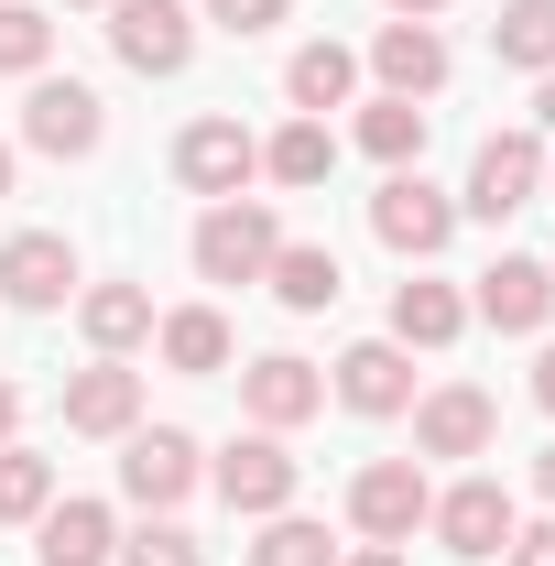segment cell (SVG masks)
Returning a JSON list of instances; mask_svg holds the SVG:
<instances>
[{
    "label": "cell",
    "instance_id": "39",
    "mask_svg": "<svg viewBox=\"0 0 555 566\" xmlns=\"http://www.w3.org/2000/svg\"><path fill=\"white\" fill-rule=\"evenodd\" d=\"M0 197H11V142H0Z\"/></svg>",
    "mask_w": 555,
    "mask_h": 566
},
{
    "label": "cell",
    "instance_id": "26",
    "mask_svg": "<svg viewBox=\"0 0 555 566\" xmlns=\"http://www.w3.org/2000/svg\"><path fill=\"white\" fill-rule=\"evenodd\" d=\"M359 153L404 175V164L425 153V98H370V109H359Z\"/></svg>",
    "mask_w": 555,
    "mask_h": 566
},
{
    "label": "cell",
    "instance_id": "7",
    "mask_svg": "<svg viewBox=\"0 0 555 566\" xmlns=\"http://www.w3.org/2000/svg\"><path fill=\"white\" fill-rule=\"evenodd\" d=\"M109 55H121L132 76H186L197 11H186V0H109Z\"/></svg>",
    "mask_w": 555,
    "mask_h": 566
},
{
    "label": "cell",
    "instance_id": "11",
    "mask_svg": "<svg viewBox=\"0 0 555 566\" xmlns=\"http://www.w3.org/2000/svg\"><path fill=\"white\" fill-rule=\"evenodd\" d=\"M490 436H501V403H490L480 381L415 392V458H490Z\"/></svg>",
    "mask_w": 555,
    "mask_h": 566
},
{
    "label": "cell",
    "instance_id": "15",
    "mask_svg": "<svg viewBox=\"0 0 555 566\" xmlns=\"http://www.w3.org/2000/svg\"><path fill=\"white\" fill-rule=\"evenodd\" d=\"M447 66H458V55H447L436 22H381V33H370V76H381V98H436Z\"/></svg>",
    "mask_w": 555,
    "mask_h": 566
},
{
    "label": "cell",
    "instance_id": "35",
    "mask_svg": "<svg viewBox=\"0 0 555 566\" xmlns=\"http://www.w3.org/2000/svg\"><path fill=\"white\" fill-rule=\"evenodd\" d=\"M534 403L555 415V338H545V359H534Z\"/></svg>",
    "mask_w": 555,
    "mask_h": 566
},
{
    "label": "cell",
    "instance_id": "4",
    "mask_svg": "<svg viewBox=\"0 0 555 566\" xmlns=\"http://www.w3.org/2000/svg\"><path fill=\"white\" fill-rule=\"evenodd\" d=\"M251 175H262V142L240 132V120H229V109H208V120H186V132H175V186H186V197H251Z\"/></svg>",
    "mask_w": 555,
    "mask_h": 566
},
{
    "label": "cell",
    "instance_id": "19",
    "mask_svg": "<svg viewBox=\"0 0 555 566\" xmlns=\"http://www.w3.org/2000/svg\"><path fill=\"white\" fill-rule=\"evenodd\" d=\"M392 338H404V349H458V338H469V294L436 283V273L392 283Z\"/></svg>",
    "mask_w": 555,
    "mask_h": 566
},
{
    "label": "cell",
    "instance_id": "10",
    "mask_svg": "<svg viewBox=\"0 0 555 566\" xmlns=\"http://www.w3.org/2000/svg\"><path fill=\"white\" fill-rule=\"evenodd\" d=\"M512 491L501 480H458V491H436V512H425V534L447 545V556H469V566H490L501 545H512Z\"/></svg>",
    "mask_w": 555,
    "mask_h": 566
},
{
    "label": "cell",
    "instance_id": "17",
    "mask_svg": "<svg viewBox=\"0 0 555 566\" xmlns=\"http://www.w3.org/2000/svg\"><path fill=\"white\" fill-rule=\"evenodd\" d=\"M338 403L348 415H415V349L404 338H359L338 359Z\"/></svg>",
    "mask_w": 555,
    "mask_h": 566
},
{
    "label": "cell",
    "instance_id": "13",
    "mask_svg": "<svg viewBox=\"0 0 555 566\" xmlns=\"http://www.w3.org/2000/svg\"><path fill=\"white\" fill-rule=\"evenodd\" d=\"M76 294V251L55 229H11L0 240V305H22V316H55Z\"/></svg>",
    "mask_w": 555,
    "mask_h": 566
},
{
    "label": "cell",
    "instance_id": "36",
    "mask_svg": "<svg viewBox=\"0 0 555 566\" xmlns=\"http://www.w3.org/2000/svg\"><path fill=\"white\" fill-rule=\"evenodd\" d=\"M436 11H447V0H392V22H436Z\"/></svg>",
    "mask_w": 555,
    "mask_h": 566
},
{
    "label": "cell",
    "instance_id": "32",
    "mask_svg": "<svg viewBox=\"0 0 555 566\" xmlns=\"http://www.w3.org/2000/svg\"><path fill=\"white\" fill-rule=\"evenodd\" d=\"M501 566H555V512H545V523H512V545H501Z\"/></svg>",
    "mask_w": 555,
    "mask_h": 566
},
{
    "label": "cell",
    "instance_id": "27",
    "mask_svg": "<svg viewBox=\"0 0 555 566\" xmlns=\"http://www.w3.org/2000/svg\"><path fill=\"white\" fill-rule=\"evenodd\" d=\"M44 501H55V458L44 447H0V523H44Z\"/></svg>",
    "mask_w": 555,
    "mask_h": 566
},
{
    "label": "cell",
    "instance_id": "1",
    "mask_svg": "<svg viewBox=\"0 0 555 566\" xmlns=\"http://www.w3.org/2000/svg\"><path fill=\"white\" fill-rule=\"evenodd\" d=\"M273 251H283L273 197H218V208L197 218V273H208V283H262Z\"/></svg>",
    "mask_w": 555,
    "mask_h": 566
},
{
    "label": "cell",
    "instance_id": "28",
    "mask_svg": "<svg viewBox=\"0 0 555 566\" xmlns=\"http://www.w3.org/2000/svg\"><path fill=\"white\" fill-rule=\"evenodd\" d=\"M251 566H338V545H327V523L273 512V523H262V545H251Z\"/></svg>",
    "mask_w": 555,
    "mask_h": 566
},
{
    "label": "cell",
    "instance_id": "42",
    "mask_svg": "<svg viewBox=\"0 0 555 566\" xmlns=\"http://www.w3.org/2000/svg\"><path fill=\"white\" fill-rule=\"evenodd\" d=\"M545 273H555V262H545Z\"/></svg>",
    "mask_w": 555,
    "mask_h": 566
},
{
    "label": "cell",
    "instance_id": "22",
    "mask_svg": "<svg viewBox=\"0 0 555 566\" xmlns=\"http://www.w3.org/2000/svg\"><path fill=\"white\" fill-rule=\"evenodd\" d=\"M262 283H273V294L294 305V316H327V305L348 294V273H338V251H327V240H283Z\"/></svg>",
    "mask_w": 555,
    "mask_h": 566
},
{
    "label": "cell",
    "instance_id": "16",
    "mask_svg": "<svg viewBox=\"0 0 555 566\" xmlns=\"http://www.w3.org/2000/svg\"><path fill=\"white\" fill-rule=\"evenodd\" d=\"M132 424H142V370L132 359L66 370V436H132Z\"/></svg>",
    "mask_w": 555,
    "mask_h": 566
},
{
    "label": "cell",
    "instance_id": "38",
    "mask_svg": "<svg viewBox=\"0 0 555 566\" xmlns=\"http://www.w3.org/2000/svg\"><path fill=\"white\" fill-rule=\"evenodd\" d=\"M534 120H545V132H555V66H545V87H534Z\"/></svg>",
    "mask_w": 555,
    "mask_h": 566
},
{
    "label": "cell",
    "instance_id": "29",
    "mask_svg": "<svg viewBox=\"0 0 555 566\" xmlns=\"http://www.w3.org/2000/svg\"><path fill=\"white\" fill-rule=\"evenodd\" d=\"M44 55H55V22L33 0H0V76H44Z\"/></svg>",
    "mask_w": 555,
    "mask_h": 566
},
{
    "label": "cell",
    "instance_id": "30",
    "mask_svg": "<svg viewBox=\"0 0 555 566\" xmlns=\"http://www.w3.org/2000/svg\"><path fill=\"white\" fill-rule=\"evenodd\" d=\"M121 566H208V545H197L175 512H153L142 534H121Z\"/></svg>",
    "mask_w": 555,
    "mask_h": 566
},
{
    "label": "cell",
    "instance_id": "33",
    "mask_svg": "<svg viewBox=\"0 0 555 566\" xmlns=\"http://www.w3.org/2000/svg\"><path fill=\"white\" fill-rule=\"evenodd\" d=\"M11 436H22V381L0 370V447H11Z\"/></svg>",
    "mask_w": 555,
    "mask_h": 566
},
{
    "label": "cell",
    "instance_id": "2",
    "mask_svg": "<svg viewBox=\"0 0 555 566\" xmlns=\"http://www.w3.org/2000/svg\"><path fill=\"white\" fill-rule=\"evenodd\" d=\"M425 512H436L425 458H370V469L348 480V523H359V545H415Z\"/></svg>",
    "mask_w": 555,
    "mask_h": 566
},
{
    "label": "cell",
    "instance_id": "3",
    "mask_svg": "<svg viewBox=\"0 0 555 566\" xmlns=\"http://www.w3.org/2000/svg\"><path fill=\"white\" fill-rule=\"evenodd\" d=\"M22 142H33L44 164H87V153L109 142V98L76 87V76H33V98H22Z\"/></svg>",
    "mask_w": 555,
    "mask_h": 566
},
{
    "label": "cell",
    "instance_id": "40",
    "mask_svg": "<svg viewBox=\"0 0 555 566\" xmlns=\"http://www.w3.org/2000/svg\"><path fill=\"white\" fill-rule=\"evenodd\" d=\"M76 11H109V0H76Z\"/></svg>",
    "mask_w": 555,
    "mask_h": 566
},
{
    "label": "cell",
    "instance_id": "41",
    "mask_svg": "<svg viewBox=\"0 0 555 566\" xmlns=\"http://www.w3.org/2000/svg\"><path fill=\"white\" fill-rule=\"evenodd\" d=\"M545 186H555V153H545Z\"/></svg>",
    "mask_w": 555,
    "mask_h": 566
},
{
    "label": "cell",
    "instance_id": "24",
    "mask_svg": "<svg viewBox=\"0 0 555 566\" xmlns=\"http://www.w3.org/2000/svg\"><path fill=\"white\" fill-rule=\"evenodd\" d=\"M348 87H359V55H348V44H294V66H283V98H294L305 120L348 109Z\"/></svg>",
    "mask_w": 555,
    "mask_h": 566
},
{
    "label": "cell",
    "instance_id": "31",
    "mask_svg": "<svg viewBox=\"0 0 555 566\" xmlns=\"http://www.w3.org/2000/svg\"><path fill=\"white\" fill-rule=\"evenodd\" d=\"M197 22H218L229 44H251V33H273V22H294V0H208Z\"/></svg>",
    "mask_w": 555,
    "mask_h": 566
},
{
    "label": "cell",
    "instance_id": "25",
    "mask_svg": "<svg viewBox=\"0 0 555 566\" xmlns=\"http://www.w3.org/2000/svg\"><path fill=\"white\" fill-rule=\"evenodd\" d=\"M490 55H501V66H523V76H545V66H555V0H501Z\"/></svg>",
    "mask_w": 555,
    "mask_h": 566
},
{
    "label": "cell",
    "instance_id": "23",
    "mask_svg": "<svg viewBox=\"0 0 555 566\" xmlns=\"http://www.w3.org/2000/svg\"><path fill=\"white\" fill-rule=\"evenodd\" d=\"M262 175H273V186H294V197H305V186H327V175H338V132L294 109V120L262 142Z\"/></svg>",
    "mask_w": 555,
    "mask_h": 566
},
{
    "label": "cell",
    "instance_id": "34",
    "mask_svg": "<svg viewBox=\"0 0 555 566\" xmlns=\"http://www.w3.org/2000/svg\"><path fill=\"white\" fill-rule=\"evenodd\" d=\"M338 566H415L404 545H359V556H338Z\"/></svg>",
    "mask_w": 555,
    "mask_h": 566
},
{
    "label": "cell",
    "instance_id": "14",
    "mask_svg": "<svg viewBox=\"0 0 555 566\" xmlns=\"http://www.w3.org/2000/svg\"><path fill=\"white\" fill-rule=\"evenodd\" d=\"M469 316H480V327H501V338H545L555 273H545V262H523V251H501V262L480 273V294H469Z\"/></svg>",
    "mask_w": 555,
    "mask_h": 566
},
{
    "label": "cell",
    "instance_id": "5",
    "mask_svg": "<svg viewBox=\"0 0 555 566\" xmlns=\"http://www.w3.org/2000/svg\"><path fill=\"white\" fill-rule=\"evenodd\" d=\"M197 480H208V447H197L186 424H132V436H121V491H132L142 512H175Z\"/></svg>",
    "mask_w": 555,
    "mask_h": 566
},
{
    "label": "cell",
    "instance_id": "8",
    "mask_svg": "<svg viewBox=\"0 0 555 566\" xmlns=\"http://www.w3.org/2000/svg\"><path fill=\"white\" fill-rule=\"evenodd\" d=\"M534 186H545V132H490L480 164H469V186H458V208L501 229L512 208H534Z\"/></svg>",
    "mask_w": 555,
    "mask_h": 566
},
{
    "label": "cell",
    "instance_id": "37",
    "mask_svg": "<svg viewBox=\"0 0 555 566\" xmlns=\"http://www.w3.org/2000/svg\"><path fill=\"white\" fill-rule=\"evenodd\" d=\"M534 491H545V512H555V447H545V458H534Z\"/></svg>",
    "mask_w": 555,
    "mask_h": 566
},
{
    "label": "cell",
    "instance_id": "9",
    "mask_svg": "<svg viewBox=\"0 0 555 566\" xmlns=\"http://www.w3.org/2000/svg\"><path fill=\"white\" fill-rule=\"evenodd\" d=\"M370 229H381V251H404V262H436V251L458 240V197H436L415 164H404V175H381V197H370Z\"/></svg>",
    "mask_w": 555,
    "mask_h": 566
},
{
    "label": "cell",
    "instance_id": "12",
    "mask_svg": "<svg viewBox=\"0 0 555 566\" xmlns=\"http://www.w3.org/2000/svg\"><path fill=\"white\" fill-rule=\"evenodd\" d=\"M240 415L262 424V436H294L305 415H327V370H316V359H294V349L251 359V370H240Z\"/></svg>",
    "mask_w": 555,
    "mask_h": 566
},
{
    "label": "cell",
    "instance_id": "20",
    "mask_svg": "<svg viewBox=\"0 0 555 566\" xmlns=\"http://www.w3.org/2000/svg\"><path fill=\"white\" fill-rule=\"evenodd\" d=\"M76 327H87L98 359H132L142 338H153V294H142V283H76Z\"/></svg>",
    "mask_w": 555,
    "mask_h": 566
},
{
    "label": "cell",
    "instance_id": "18",
    "mask_svg": "<svg viewBox=\"0 0 555 566\" xmlns=\"http://www.w3.org/2000/svg\"><path fill=\"white\" fill-rule=\"evenodd\" d=\"M33 556H44V566H109V556H121V523H109V501H44V523H33Z\"/></svg>",
    "mask_w": 555,
    "mask_h": 566
},
{
    "label": "cell",
    "instance_id": "6",
    "mask_svg": "<svg viewBox=\"0 0 555 566\" xmlns=\"http://www.w3.org/2000/svg\"><path fill=\"white\" fill-rule=\"evenodd\" d=\"M208 480H218V501H229L240 523H273V512H294V491H305L294 447H283V436H262V424H251V436H240V447L218 458Z\"/></svg>",
    "mask_w": 555,
    "mask_h": 566
},
{
    "label": "cell",
    "instance_id": "21",
    "mask_svg": "<svg viewBox=\"0 0 555 566\" xmlns=\"http://www.w3.org/2000/svg\"><path fill=\"white\" fill-rule=\"evenodd\" d=\"M153 349H164V370L208 381V370H229V316L218 305H175V316H153Z\"/></svg>",
    "mask_w": 555,
    "mask_h": 566
}]
</instances>
